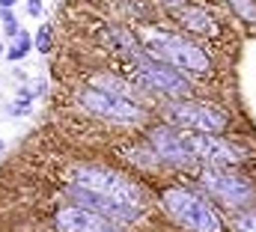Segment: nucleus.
<instances>
[{
    "mask_svg": "<svg viewBox=\"0 0 256 232\" xmlns=\"http://www.w3.org/2000/svg\"><path fill=\"white\" fill-rule=\"evenodd\" d=\"M15 3H18V0H0V9H12Z\"/></svg>",
    "mask_w": 256,
    "mask_h": 232,
    "instance_id": "obj_18",
    "label": "nucleus"
},
{
    "mask_svg": "<svg viewBox=\"0 0 256 232\" xmlns=\"http://www.w3.org/2000/svg\"><path fill=\"white\" fill-rule=\"evenodd\" d=\"M170 122L182 125V128H191L194 134H220L226 125H230V116L224 114L220 108H212V104H202V102H173L167 108Z\"/></svg>",
    "mask_w": 256,
    "mask_h": 232,
    "instance_id": "obj_5",
    "label": "nucleus"
},
{
    "mask_svg": "<svg viewBox=\"0 0 256 232\" xmlns=\"http://www.w3.org/2000/svg\"><path fill=\"white\" fill-rule=\"evenodd\" d=\"M54 230L57 232H122L120 224H114L110 218L90 212L84 206H66L54 214Z\"/></svg>",
    "mask_w": 256,
    "mask_h": 232,
    "instance_id": "obj_9",
    "label": "nucleus"
},
{
    "mask_svg": "<svg viewBox=\"0 0 256 232\" xmlns=\"http://www.w3.org/2000/svg\"><path fill=\"white\" fill-rule=\"evenodd\" d=\"M230 6L242 15V21H256V0H230Z\"/></svg>",
    "mask_w": 256,
    "mask_h": 232,
    "instance_id": "obj_13",
    "label": "nucleus"
},
{
    "mask_svg": "<svg viewBox=\"0 0 256 232\" xmlns=\"http://www.w3.org/2000/svg\"><path fill=\"white\" fill-rule=\"evenodd\" d=\"M0 24H3V30H6V36L12 39L21 27H18V18L12 15V9H0Z\"/></svg>",
    "mask_w": 256,
    "mask_h": 232,
    "instance_id": "obj_16",
    "label": "nucleus"
},
{
    "mask_svg": "<svg viewBox=\"0 0 256 232\" xmlns=\"http://www.w3.org/2000/svg\"><path fill=\"white\" fill-rule=\"evenodd\" d=\"M179 21L194 30V33H212V21H208V15L202 12V9H196V6H182L179 9Z\"/></svg>",
    "mask_w": 256,
    "mask_h": 232,
    "instance_id": "obj_11",
    "label": "nucleus"
},
{
    "mask_svg": "<svg viewBox=\"0 0 256 232\" xmlns=\"http://www.w3.org/2000/svg\"><path fill=\"white\" fill-rule=\"evenodd\" d=\"M161 202H164L167 214L176 224H182L188 232H224V224L214 214V208L202 196H196L185 188H167L161 194Z\"/></svg>",
    "mask_w": 256,
    "mask_h": 232,
    "instance_id": "obj_2",
    "label": "nucleus"
},
{
    "mask_svg": "<svg viewBox=\"0 0 256 232\" xmlns=\"http://www.w3.org/2000/svg\"><path fill=\"white\" fill-rule=\"evenodd\" d=\"M39 9H42L39 0H30V15H39Z\"/></svg>",
    "mask_w": 256,
    "mask_h": 232,
    "instance_id": "obj_17",
    "label": "nucleus"
},
{
    "mask_svg": "<svg viewBox=\"0 0 256 232\" xmlns=\"http://www.w3.org/2000/svg\"><path fill=\"white\" fill-rule=\"evenodd\" d=\"M202 184L212 196H218L226 206H248L254 200V184L238 173H224L220 167L208 170L202 176Z\"/></svg>",
    "mask_w": 256,
    "mask_h": 232,
    "instance_id": "obj_8",
    "label": "nucleus"
},
{
    "mask_svg": "<svg viewBox=\"0 0 256 232\" xmlns=\"http://www.w3.org/2000/svg\"><path fill=\"white\" fill-rule=\"evenodd\" d=\"M146 45H149L152 57H158L161 62H167L173 68H182L188 74H206L212 68L208 54L188 39H179V36H170V33H155V36H149Z\"/></svg>",
    "mask_w": 256,
    "mask_h": 232,
    "instance_id": "obj_3",
    "label": "nucleus"
},
{
    "mask_svg": "<svg viewBox=\"0 0 256 232\" xmlns=\"http://www.w3.org/2000/svg\"><path fill=\"white\" fill-rule=\"evenodd\" d=\"M30 48H33V36H30L27 30H18V33L12 36V45L6 48V57L9 60H21V57H27Z\"/></svg>",
    "mask_w": 256,
    "mask_h": 232,
    "instance_id": "obj_12",
    "label": "nucleus"
},
{
    "mask_svg": "<svg viewBox=\"0 0 256 232\" xmlns=\"http://www.w3.org/2000/svg\"><path fill=\"white\" fill-rule=\"evenodd\" d=\"M236 232H256V212H244L232 220Z\"/></svg>",
    "mask_w": 256,
    "mask_h": 232,
    "instance_id": "obj_15",
    "label": "nucleus"
},
{
    "mask_svg": "<svg viewBox=\"0 0 256 232\" xmlns=\"http://www.w3.org/2000/svg\"><path fill=\"white\" fill-rule=\"evenodd\" d=\"M0 149H3V140H0Z\"/></svg>",
    "mask_w": 256,
    "mask_h": 232,
    "instance_id": "obj_21",
    "label": "nucleus"
},
{
    "mask_svg": "<svg viewBox=\"0 0 256 232\" xmlns=\"http://www.w3.org/2000/svg\"><path fill=\"white\" fill-rule=\"evenodd\" d=\"M78 102L90 110L92 116H104L114 122H140L143 119V108L137 102H131L126 92H108L98 86H86L78 92Z\"/></svg>",
    "mask_w": 256,
    "mask_h": 232,
    "instance_id": "obj_4",
    "label": "nucleus"
},
{
    "mask_svg": "<svg viewBox=\"0 0 256 232\" xmlns=\"http://www.w3.org/2000/svg\"><path fill=\"white\" fill-rule=\"evenodd\" d=\"M134 62H137L140 80L152 92H161V96H170V98H185L191 92V84H188V78L179 74V68H170L167 62L149 60V57H137Z\"/></svg>",
    "mask_w": 256,
    "mask_h": 232,
    "instance_id": "obj_6",
    "label": "nucleus"
},
{
    "mask_svg": "<svg viewBox=\"0 0 256 232\" xmlns=\"http://www.w3.org/2000/svg\"><path fill=\"white\" fill-rule=\"evenodd\" d=\"M167 3H173V6H176V3H182V0H167Z\"/></svg>",
    "mask_w": 256,
    "mask_h": 232,
    "instance_id": "obj_19",
    "label": "nucleus"
},
{
    "mask_svg": "<svg viewBox=\"0 0 256 232\" xmlns=\"http://www.w3.org/2000/svg\"><path fill=\"white\" fill-rule=\"evenodd\" d=\"M0 54H3V42H0Z\"/></svg>",
    "mask_w": 256,
    "mask_h": 232,
    "instance_id": "obj_20",
    "label": "nucleus"
},
{
    "mask_svg": "<svg viewBox=\"0 0 256 232\" xmlns=\"http://www.w3.org/2000/svg\"><path fill=\"white\" fill-rule=\"evenodd\" d=\"M185 146L194 158H200L212 167H230V164H238L244 158L242 146H236L232 140H224L218 134H191L185 140Z\"/></svg>",
    "mask_w": 256,
    "mask_h": 232,
    "instance_id": "obj_7",
    "label": "nucleus"
},
{
    "mask_svg": "<svg viewBox=\"0 0 256 232\" xmlns=\"http://www.w3.org/2000/svg\"><path fill=\"white\" fill-rule=\"evenodd\" d=\"M149 143H152V152H155L161 161L173 164V167H188V164L196 161L191 152H188L185 140H182L179 134H173L170 128H155V131L149 134Z\"/></svg>",
    "mask_w": 256,
    "mask_h": 232,
    "instance_id": "obj_10",
    "label": "nucleus"
},
{
    "mask_svg": "<svg viewBox=\"0 0 256 232\" xmlns=\"http://www.w3.org/2000/svg\"><path fill=\"white\" fill-rule=\"evenodd\" d=\"M33 45H36L42 54H51V45H54V33H51V27H48V24H42V27H39V33H36Z\"/></svg>",
    "mask_w": 256,
    "mask_h": 232,
    "instance_id": "obj_14",
    "label": "nucleus"
},
{
    "mask_svg": "<svg viewBox=\"0 0 256 232\" xmlns=\"http://www.w3.org/2000/svg\"><path fill=\"white\" fill-rule=\"evenodd\" d=\"M72 184H78V188L90 190L92 196L104 200L116 212L120 226L137 220L140 212H143V190L116 170H108V167H98V164H84V167L74 170Z\"/></svg>",
    "mask_w": 256,
    "mask_h": 232,
    "instance_id": "obj_1",
    "label": "nucleus"
}]
</instances>
